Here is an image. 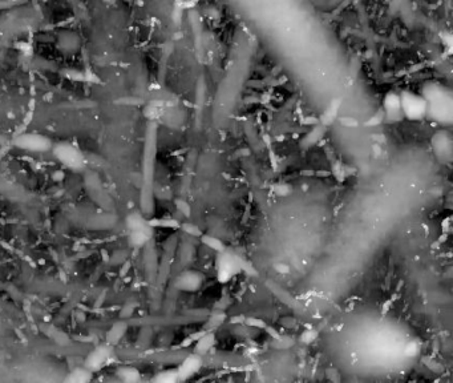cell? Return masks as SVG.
Wrapping results in <instances>:
<instances>
[{"label": "cell", "instance_id": "obj_28", "mask_svg": "<svg viewBox=\"0 0 453 383\" xmlns=\"http://www.w3.org/2000/svg\"><path fill=\"white\" fill-rule=\"evenodd\" d=\"M244 325L249 326L251 329H259V330H265L267 326V323L265 322L263 319L260 318H255V317H248V318H244Z\"/></svg>", "mask_w": 453, "mask_h": 383}, {"label": "cell", "instance_id": "obj_15", "mask_svg": "<svg viewBox=\"0 0 453 383\" xmlns=\"http://www.w3.org/2000/svg\"><path fill=\"white\" fill-rule=\"evenodd\" d=\"M128 327L129 323L126 322V319H120V321L113 323L109 330H108V333H106V343L110 344V346L119 344L121 339L125 337Z\"/></svg>", "mask_w": 453, "mask_h": 383}, {"label": "cell", "instance_id": "obj_19", "mask_svg": "<svg viewBox=\"0 0 453 383\" xmlns=\"http://www.w3.org/2000/svg\"><path fill=\"white\" fill-rule=\"evenodd\" d=\"M92 371H89L85 367H78L69 373L67 378H65V382L71 383H87L89 380H92Z\"/></svg>", "mask_w": 453, "mask_h": 383}, {"label": "cell", "instance_id": "obj_37", "mask_svg": "<svg viewBox=\"0 0 453 383\" xmlns=\"http://www.w3.org/2000/svg\"><path fill=\"white\" fill-rule=\"evenodd\" d=\"M63 177H64V173H63V172H60V173H58V174H53V178H55V181H61L63 180Z\"/></svg>", "mask_w": 453, "mask_h": 383}, {"label": "cell", "instance_id": "obj_32", "mask_svg": "<svg viewBox=\"0 0 453 383\" xmlns=\"http://www.w3.org/2000/svg\"><path fill=\"white\" fill-rule=\"evenodd\" d=\"M230 303H232L230 296H226V294H223V297H222V298H219L218 302L214 305V310H221V312H223V310H226V307H228Z\"/></svg>", "mask_w": 453, "mask_h": 383}, {"label": "cell", "instance_id": "obj_25", "mask_svg": "<svg viewBox=\"0 0 453 383\" xmlns=\"http://www.w3.org/2000/svg\"><path fill=\"white\" fill-rule=\"evenodd\" d=\"M271 190H273L276 196L286 197L293 193V187L286 183H276L274 185H271Z\"/></svg>", "mask_w": 453, "mask_h": 383}, {"label": "cell", "instance_id": "obj_4", "mask_svg": "<svg viewBox=\"0 0 453 383\" xmlns=\"http://www.w3.org/2000/svg\"><path fill=\"white\" fill-rule=\"evenodd\" d=\"M52 153L60 164L73 172H81L87 165V160L83 152L69 142H58L52 145Z\"/></svg>", "mask_w": 453, "mask_h": 383}, {"label": "cell", "instance_id": "obj_20", "mask_svg": "<svg viewBox=\"0 0 453 383\" xmlns=\"http://www.w3.org/2000/svg\"><path fill=\"white\" fill-rule=\"evenodd\" d=\"M148 224L152 228H161V229H180V221L171 217H162V218H156L150 217L148 218Z\"/></svg>", "mask_w": 453, "mask_h": 383}, {"label": "cell", "instance_id": "obj_31", "mask_svg": "<svg viewBox=\"0 0 453 383\" xmlns=\"http://www.w3.org/2000/svg\"><path fill=\"white\" fill-rule=\"evenodd\" d=\"M316 335H318V333H316L314 329L305 330V332L300 334V338H299V341L302 342V343H311L312 341H315Z\"/></svg>", "mask_w": 453, "mask_h": 383}, {"label": "cell", "instance_id": "obj_26", "mask_svg": "<svg viewBox=\"0 0 453 383\" xmlns=\"http://www.w3.org/2000/svg\"><path fill=\"white\" fill-rule=\"evenodd\" d=\"M181 230H182L185 234H189L192 237H201L203 234L202 230L198 228L197 225L192 224V222H185V224H181L180 225Z\"/></svg>", "mask_w": 453, "mask_h": 383}, {"label": "cell", "instance_id": "obj_9", "mask_svg": "<svg viewBox=\"0 0 453 383\" xmlns=\"http://www.w3.org/2000/svg\"><path fill=\"white\" fill-rule=\"evenodd\" d=\"M203 282H205V276L201 271L183 270L174 281V287L181 291L193 293L202 287Z\"/></svg>", "mask_w": 453, "mask_h": 383}, {"label": "cell", "instance_id": "obj_17", "mask_svg": "<svg viewBox=\"0 0 453 383\" xmlns=\"http://www.w3.org/2000/svg\"><path fill=\"white\" fill-rule=\"evenodd\" d=\"M116 374H117V378L124 383H136V382H140V379H141L140 371H138L136 367L132 366L119 367Z\"/></svg>", "mask_w": 453, "mask_h": 383}, {"label": "cell", "instance_id": "obj_16", "mask_svg": "<svg viewBox=\"0 0 453 383\" xmlns=\"http://www.w3.org/2000/svg\"><path fill=\"white\" fill-rule=\"evenodd\" d=\"M216 344V334L214 332H206L205 334L196 342V348H194V353L199 355L206 354L207 351L212 350Z\"/></svg>", "mask_w": 453, "mask_h": 383}, {"label": "cell", "instance_id": "obj_24", "mask_svg": "<svg viewBox=\"0 0 453 383\" xmlns=\"http://www.w3.org/2000/svg\"><path fill=\"white\" fill-rule=\"evenodd\" d=\"M153 382L157 383H174L178 382V374L177 369H173V370H165L158 373L157 375L153 377Z\"/></svg>", "mask_w": 453, "mask_h": 383}, {"label": "cell", "instance_id": "obj_2", "mask_svg": "<svg viewBox=\"0 0 453 383\" xmlns=\"http://www.w3.org/2000/svg\"><path fill=\"white\" fill-rule=\"evenodd\" d=\"M427 101V117L441 125H450L453 117V97L449 88L440 83H427L421 89Z\"/></svg>", "mask_w": 453, "mask_h": 383}, {"label": "cell", "instance_id": "obj_11", "mask_svg": "<svg viewBox=\"0 0 453 383\" xmlns=\"http://www.w3.org/2000/svg\"><path fill=\"white\" fill-rule=\"evenodd\" d=\"M432 148L441 161H450L452 158V137L447 131H439L432 137Z\"/></svg>", "mask_w": 453, "mask_h": 383}, {"label": "cell", "instance_id": "obj_34", "mask_svg": "<svg viewBox=\"0 0 453 383\" xmlns=\"http://www.w3.org/2000/svg\"><path fill=\"white\" fill-rule=\"evenodd\" d=\"M274 269H275L278 273H282V274H287L290 271V267L287 266L286 264H275Z\"/></svg>", "mask_w": 453, "mask_h": 383}, {"label": "cell", "instance_id": "obj_12", "mask_svg": "<svg viewBox=\"0 0 453 383\" xmlns=\"http://www.w3.org/2000/svg\"><path fill=\"white\" fill-rule=\"evenodd\" d=\"M158 262L160 261H158V256H157V250H156L155 242H153V240H150V241L144 246V267H145L146 278H148V281L152 283V285H155L156 278H157Z\"/></svg>", "mask_w": 453, "mask_h": 383}, {"label": "cell", "instance_id": "obj_13", "mask_svg": "<svg viewBox=\"0 0 453 383\" xmlns=\"http://www.w3.org/2000/svg\"><path fill=\"white\" fill-rule=\"evenodd\" d=\"M201 367H202V355L197 354V353L186 355L177 369L178 380L190 379L194 374L201 370Z\"/></svg>", "mask_w": 453, "mask_h": 383}, {"label": "cell", "instance_id": "obj_21", "mask_svg": "<svg viewBox=\"0 0 453 383\" xmlns=\"http://www.w3.org/2000/svg\"><path fill=\"white\" fill-rule=\"evenodd\" d=\"M323 133H325V129H323V126H316V128L312 129L311 132H309L307 135L305 136V137H303L300 145H302L303 148H306V149L311 148V147H314L315 144H318V141L322 139Z\"/></svg>", "mask_w": 453, "mask_h": 383}, {"label": "cell", "instance_id": "obj_5", "mask_svg": "<svg viewBox=\"0 0 453 383\" xmlns=\"http://www.w3.org/2000/svg\"><path fill=\"white\" fill-rule=\"evenodd\" d=\"M400 103H402L403 116L412 121H419L427 117V101L421 94L412 90L400 92Z\"/></svg>", "mask_w": 453, "mask_h": 383}, {"label": "cell", "instance_id": "obj_36", "mask_svg": "<svg viewBox=\"0 0 453 383\" xmlns=\"http://www.w3.org/2000/svg\"><path fill=\"white\" fill-rule=\"evenodd\" d=\"M244 318H246V317H243V316H241V317H233V318H230V322H232V323H243L244 322Z\"/></svg>", "mask_w": 453, "mask_h": 383}, {"label": "cell", "instance_id": "obj_29", "mask_svg": "<svg viewBox=\"0 0 453 383\" xmlns=\"http://www.w3.org/2000/svg\"><path fill=\"white\" fill-rule=\"evenodd\" d=\"M206 332H207V330H205V329H203V330H199V332L192 333V334L187 335L186 338H185L182 342H181L180 346H181V348H187V346H190V344H192V343H194V342L198 341V339L201 338V337H202V335L205 334Z\"/></svg>", "mask_w": 453, "mask_h": 383}, {"label": "cell", "instance_id": "obj_1", "mask_svg": "<svg viewBox=\"0 0 453 383\" xmlns=\"http://www.w3.org/2000/svg\"><path fill=\"white\" fill-rule=\"evenodd\" d=\"M157 157V125L149 122L145 133L144 153L141 165V190H140V212L146 218L155 214V176Z\"/></svg>", "mask_w": 453, "mask_h": 383}, {"label": "cell", "instance_id": "obj_3", "mask_svg": "<svg viewBox=\"0 0 453 383\" xmlns=\"http://www.w3.org/2000/svg\"><path fill=\"white\" fill-rule=\"evenodd\" d=\"M216 269L217 278L221 283L229 282L239 273H246L251 277L258 276V271L255 270V267L253 266L251 262L229 249H225L223 251L218 253V257L216 260Z\"/></svg>", "mask_w": 453, "mask_h": 383}, {"label": "cell", "instance_id": "obj_18", "mask_svg": "<svg viewBox=\"0 0 453 383\" xmlns=\"http://www.w3.org/2000/svg\"><path fill=\"white\" fill-rule=\"evenodd\" d=\"M267 286L270 287L271 291H273V293L275 294V296L278 297V298H279V300L282 301L283 303H286L287 306H290V307H294V309H296V307H299V303L296 302L295 298H294V297L291 296V294L287 293L286 290H283L282 287L278 286V285H276V283H274V282H267Z\"/></svg>", "mask_w": 453, "mask_h": 383}, {"label": "cell", "instance_id": "obj_27", "mask_svg": "<svg viewBox=\"0 0 453 383\" xmlns=\"http://www.w3.org/2000/svg\"><path fill=\"white\" fill-rule=\"evenodd\" d=\"M138 303L136 301H129L125 305L122 306L121 312H120V319H126L129 317H132V314L135 313V310L137 309Z\"/></svg>", "mask_w": 453, "mask_h": 383}, {"label": "cell", "instance_id": "obj_22", "mask_svg": "<svg viewBox=\"0 0 453 383\" xmlns=\"http://www.w3.org/2000/svg\"><path fill=\"white\" fill-rule=\"evenodd\" d=\"M226 318H228V317H226L225 313L221 312V310H214V312H212L209 316H207V322H206L205 330H207V332H214V329H217L221 323L225 322Z\"/></svg>", "mask_w": 453, "mask_h": 383}, {"label": "cell", "instance_id": "obj_14", "mask_svg": "<svg viewBox=\"0 0 453 383\" xmlns=\"http://www.w3.org/2000/svg\"><path fill=\"white\" fill-rule=\"evenodd\" d=\"M126 226L129 232H149L153 233V228L148 224V218L140 210L129 213L126 217Z\"/></svg>", "mask_w": 453, "mask_h": 383}, {"label": "cell", "instance_id": "obj_7", "mask_svg": "<svg viewBox=\"0 0 453 383\" xmlns=\"http://www.w3.org/2000/svg\"><path fill=\"white\" fill-rule=\"evenodd\" d=\"M12 145L16 148L33 153H43L52 149V141L47 136L39 133H20L12 140Z\"/></svg>", "mask_w": 453, "mask_h": 383}, {"label": "cell", "instance_id": "obj_35", "mask_svg": "<svg viewBox=\"0 0 453 383\" xmlns=\"http://www.w3.org/2000/svg\"><path fill=\"white\" fill-rule=\"evenodd\" d=\"M425 363H427L428 366H429V369H431V370H433V371H440V370H443V367L439 366V364L435 363V361H431V359H429V358H425Z\"/></svg>", "mask_w": 453, "mask_h": 383}, {"label": "cell", "instance_id": "obj_23", "mask_svg": "<svg viewBox=\"0 0 453 383\" xmlns=\"http://www.w3.org/2000/svg\"><path fill=\"white\" fill-rule=\"evenodd\" d=\"M199 239H201V242H202L205 246H207V248L212 249V250L214 251H218L219 253V251H223L226 249L225 244H223L219 239L214 237V235L202 234Z\"/></svg>", "mask_w": 453, "mask_h": 383}, {"label": "cell", "instance_id": "obj_6", "mask_svg": "<svg viewBox=\"0 0 453 383\" xmlns=\"http://www.w3.org/2000/svg\"><path fill=\"white\" fill-rule=\"evenodd\" d=\"M177 235H172L171 239L167 240L164 244V253L161 257V261L158 262V271L157 278H156L155 285L160 289L165 285L172 271V264H173V258L177 250Z\"/></svg>", "mask_w": 453, "mask_h": 383}, {"label": "cell", "instance_id": "obj_10", "mask_svg": "<svg viewBox=\"0 0 453 383\" xmlns=\"http://www.w3.org/2000/svg\"><path fill=\"white\" fill-rule=\"evenodd\" d=\"M383 115L388 121L396 122L404 119L402 111V103H400V94L391 90L386 95L383 100Z\"/></svg>", "mask_w": 453, "mask_h": 383}, {"label": "cell", "instance_id": "obj_30", "mask_svg": "<svg viewBox=\"0 0 453 383\" xmlns=\"http://www.w3.org/2000/svg\"><path fill=\"white\" fill-rule=\"evenodd\" d=\"M174 204H176V208H177L178 212L182 213V214L185 217H190V213H192V208H190V205L186 203V201L182 200V198H177V200H176V203H174Z\"/></svg>", "mask_w": 453, "mask_h": 383}, {"label": "cell", "instance_id": "obj_33", "mask_svg": "<svg viewBox=\"0 0 453 383\" xmlns=\"http://www.w3.org/2000/svg\"><path fill=\"white\" fill-rule=\"evenodd\" d=\"M405 351H407V355H416L419 353V343H416V342H411V343L408 344V348L405 349Z\"/></svg>", "mask_w": 453, "mask_h": 383}, {"label": "cell", "instance_id": "obj_8", "mask_svg": "<svg viewBox=\"0 0 453 383\" xmlns=\"http://www.w3.org/2000/svg\"><path fill=\"white\" fill-rule=\"evenodd\" d=\"M113 354V346L105 343L100 344L97 348H95L93 350L90 351L88 357L85 358V362H84V367L88 369L89 371L95 373V371L101 370L104 366L108 364V362L110 361Z\"/></svg>", "mask_w": 453, "mask_h": 383}]
</instances>
